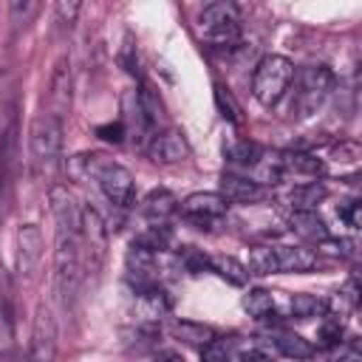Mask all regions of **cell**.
<instances>
[{
    "mask_svg": "<svg viewBox=\"0 0 362 362\" xmlns=\"http://www.w3.org/2000/svg\"><path fill=\"white\" fill-rule=\"evenodd\" d=\"M272 342H274V348H277L283 356H288V359H314V345H311L305 337H300V334L280 331V334L272 337Z\"/></svg>",
    "mask_w": 362,
    "mask_h": 362,
    "instance_id": "21",
    "label": "cell"
},
{
    "mask_svg": "<svg viewBox=\"0 0 362 362\" xmlns=\"http://www.w3.org/2000/svg\"><path fill=\"white\" fill-rule=\"evenodd\" d=\"M71 62L68 59H59L57 71H54V79H51V93L54 99L59 102V107H68L71 105Z\"/></svg>",
    "mask_w": 362,
    "mask_h": 362,
    "instance_id": "25",
    "label": "cell"
},
{
    "mask_svg": "<svg viewBox=\"0 0 362 362\" xmlns=\"http://www.w3.org/2000/svg\"><path fill=\"white\" fill-rule=\"evenodd\" d=\"M14 167H17V119L11 116L0 136V218H3V206L8 201Z\"/></svg>",
    "mask_w": 362,
    "mask_h": 362,
    "instance_id": "12",
    "label": "cell"
},
{
    "mask_svg": "<svg viewBox=\"0 0 362 362\" xmlns=\"http://www.w3.org/2000/svg\"><path fill=\"white\" fill-rule=\"evenodd\" d=\"M187 153H189V147H187V141L178 130H164V133L150 136L147 156L156 164H178V161L187 158Z\"/></svg>",
    "mask_w": 362,
    "mask_h": 362,
    "instance_id": "13",
    "label": "cell"
},
{
    "mask_svg": "<svg viewBox=\"0 0 362 362\" xmlns=\"http://www.w3.org/2000/svg\"><path fill=\"white\" fill-rule=\"evenodd\" d=\"M136 243L144 246V249H150V252L167 249V246H170V229H167V223H153L147 232H141V235L136 238Z\"/></svg>",
    "mask_w": 362,
    "mask_h": 362,
    "instance_id": "26",
    "label": "cell"
},
{
    "mask_svg": "<svg viewBox=\"0 0 362 362\" xmlns=\"http://www.w3.org/2000/svg\"><path fill=\"white\" fill-rule=\"evenodd\" d=\"M288 314L297 317V320H311V317L325 314V303L314 294H294L288 300Z\"/></svg>",
    "mask_w": 362,
    "mask_h": 362,
    "instance_id": "24",
    "label": "cell"
},
{
    "mask_svg": "<svg viewBox=\"0 0 362 362\" xmlns=\"http://www.w3.org/2000/svg\"><path fill=\"white\" fill-rule=\"evenodd\" d=\"M71 173H76L79 178H88V181H96V187L102 189V195L119 206V209H127L133 201H136V181H133V173L119 164V161H110L99 153H79L71 158Z\"/></svg>",
    "mask_w": 362,
    "mask_h": 362,
    "instance_id": "2",
    "label": "cell"
},
{
    "mask_svg": "<svg viewBox=\"0 0 362 362\" xmlns=\"http://www.w3.org/2000/svg\"><path fill=\"white\" fill-rule=\"evenodd\" d=\"M209 269H212V272H218V274H221L226 283H232V286H246V280H249V274H252L240 260L226 257V255L209 257Z\"/></svg>",
    "mask_w": 362,
    "mask_h": 362,
    "instance_id": "22",
    "label": "cell"
},
{
    "mask_svg": "<svg viewBox=\"0 0 362 362\" xmlns=\"http://www.w3.org/2000/svg\"><path fill=\"white\" fill-rule=\"evenodd\" d=\"M294 90H291V102H288V116L291 119H308L314 116L325 99L331 96L337 79L334 71L328 65H305L294 74Z\"/></svg>",
    "mask_w": 362,
    "mask_h": 362,
    "instance_id": "3",
    "label": "cell"
},
{
    "mask_svg": "<svg viewBox=\"0 0 362 362\" xmlns=\"http://www.w3.org/2000/svg\"><path fill=\"white\" fill-rule=\"evenodd\" d=\"M79 238H82V260L88 257V263L93 269H99V263L105 257V246H107V226H105L102 215L93 206H85L82 209Z\"/></svg>",
    "mask_w": 362,
    "mask_h": 362,
    "instance_id": "9",
    "label": "cell"
},
{
    "mask_svg": "<svg viewBox=\"0 0 362 362\" xmlns=\"http://www.w3.org/2000/svg\"><path fill=\"white\" fill-rule=\"evenodd\" d=\"M263 153L266 150L260 144L249 141V139H232V141L223 144V158L229 164H235V167H243V170H252L263 158Z\"/></svg>",
    "mask_w": 362,
    "mask_h": 362,
    "instance_id": "17",
    "label": "cell"
},
{
    "mask_svg": "<svg viewBox=\"0 0 362 362\" xmlns=\"http://www.w3.org/2000/svg\"><path fill=\"white\" fill-rule=\"evenodd\" d=\"M238 362H272V359H269L263 351H255V348H252V351H243V354L238 356Z\"/></svg>",
    "mask_w": 362,
    "mask_h": 362,
    "instance_id": "35",
    "label": "cell"
},
{
    "mask_svg": "<svg viewBox=\"0 0 362 362\" xmlns=\"http://www.w3.org/2000/svg\"><path fill=\"white\" fill-rule=\"evenodd\" d=\"M25 362H57V325H54V317L45 305L34 317L31 345H28Z\"/></svg>",
    "mask_w": 362,
    "mask_h": 362,
    "instance_id": "10",
    "label": "cell"
},
{
    "mask_svg": "<svg viewBox=\"0 0 362 362\" xmlns=\"http://www.w3.org/2000/svg\"><path fill=\"white\" fill-rule=\"evenodd\" d=\"M156 362H184V359H181V356H178L175 351H161Z\"/></svg>",
    "mask_w": 362,
    "mask_h": 362,
    "instance_id": "36",
    "label": "cell"
},
{
    "mask_svg": "<svg viewBox=\"0 0 362 362\" xmlns=\"http://www.w3.org/2000/svg\"><path fill=\"white\" fill-rule=\"evenodd\" d=\"M294 79V62L283 54H266L252 76V96L263 107H274L291 88Z\"/></svg>",
    "mask_w": 362,
    "mask_h": 362,
    "instance_id": "5",
    "label": "cell"
},
{
    "mask_svg": "<svg viewBox=\"0 0 362 362\" xmlns=\"http://www.w3.org/2000/svg\"><path fill=\"white\" fill-rule=\"evenodd\" d=\"M96 133H99L105 141H122V136H124V127H122V122H116V124H102Z\"/></svg>",
    "mask_w": 362,
    "mask_h": 362,
    "instance_id": "34",
    "label": "cell"
},
{
    "mask_svg": "<svg viewBox=\"0 0 362 362\" xmlns=\"http://www.w3.org/2000/svg\"><path fill=\"white\" fill-rule=\"evenodd\" d=\"M215 102H218V110H221V116L223 119H229V122H240V107L235 105V99L221 88V85H215Z\"/></svg>",
    "mask_w": 362,
    "mask_h": 362,
    "instance_id": "29",
    "label": "cell"
},
{
    "mask_svg": "<svg viewBox=\"0 0 362 362\" xmlns=\"http://www.w3.org/2000/svg\"><path fill=\"white\" fill-rule=\"evenodd\" d=\"M42 232L37 223H23L17 229V272L23 280H31L42 260Z\"/></svg>",
    "mask_w": 362,
    "mask_h": 362,
    "instance_id": "11",
    "label": "cell"
},
{
    "mask_svg": "<svg viewBox=\"0 0 362 362\" xmlns=\"http://www.w3.org/2000/svg\"><path fill=\"white\" fill-rule=\"evenodd\" d=\"M288 226H291V232L300 235L303 240H311V243L328 240V226H325V221H322L317 212H291Z\"/></svg>",
    "mask_w": 362,
    "mask_h": 362,
    "instance_id": "18",
    "label": "cell"
},
{
    "mask_svg": "<svg viewBox=\"0 0 362 362\" xmlns=\"http://www.w3.org/2000/svg\"><path fill=\"white\" fill-rule=\"evenodd\" d=\"M51 215L57 223V240H54V291L62 308H68L79 291L82 280V238H79V221L82 209L76 206L74 195L65 187H51L48 192Z\"/></svg>",
    "mask_w": 362,
    "mask_h": 362,
    "instance_id": "1",
    "label": "cell"
},
{
    "mask_svg": "<svg viewBox=\"0 0 362 362\" xmlns=\"http://www.w3.org/2000/svg\"><path fill=\"white\" fill-rule=\"evenodd\" d=\"M221 198L226 201V204H257L263 195H266V189L260 187V184H255L252 178H246V175H235V173H223L221 175Z\"/></svg>",
    "mask_w": 362,
    "mask_h": 362,
    "instance_id": "14",
    "label": "cell"
},
{
    "mask_svg": "<svg viewBox=\"0 0 362 362\" xmlns=\"http://www.w3.org/2000/svg\"><path fill=\"white\" fill-rule=\"evenodd\" d=\"M79 11H82L79 3H57V17H59L62 25H74V20H76Z\"/></svg>",
    "mask_w": 362,
    "mask_h": 362,
    "instance_id": "33",
    "label": "cell"
},
{
    "mask_svg": "<svg viewBox=\"0 0 362 362\" xmlns=\"http://www.w3.org/2000/svg\"><path fill=\"white\" fill-rule=\"evenodd\" d=\"M342 322L337 317H328L322 325H320V345L322 348H334V345H342Z\"/></svg>",
    "mask_w": 362,
    "mask_h": 362,
    "instance_id": "28",
    "label": "cell"
},
{
    "mask_svg": "<svg viewBox=\"0 0 362 362\" xmlns=\"http://www.w3.org/2000/svg\"><path fill=\"white\" fill-rule=\"evenodd\" d=\"M226 209H229V204L218 192H192L178 206L181 218L189 221V223H195V226H201V229L215 226L226 215Z\"/></svg>",
    "mask_w": 362,
    "mask_h": 362,
    "instance_id": "8",
    "label": "cell"
},
{
    "mask_svg": "<svg viewBox=\"0 0 362 362\" xmlns=\"http://www.w3.org/2000/svg\"><path fill=\"white\" fill-rule=\"evenodd\" d=\"M317 255L305 246H255L249 252V266L255 274H288L311 272Z\"/></svg>",
    "mask_w": 362,
    "mask_h": 362,
    "instance_id": "6",
    "label": "cell"
},
{
    "mask_svg": "<svg viewBox=\"0 0 362 362\" xmlns=\"http://www.w3.org/2000/svg\"><path fill=\"white\" fill-rule=\"evenodd\" d=\"M201 362H229V342L215 337L201 348Z\"/></svg>",
    "mask_w": 362,
    "mask_h": 362,
    "instance_id": "27",
    "label": "cell"
},
{
    "mask_svg": "<svg viewBox=\"0 0 362 362\" xmlns=\"http://www.w3.org/2000/svg\"><path fill=\"white\" fill-rule=\"evenodd\" d=\"M170 331H173V337H175V339L187 342V345H198V348H204L209 339H215V337H218L212 325L192 322V320H173V322H170Z\"/></svg>",
    "mask_w": 362,
    "mask_h": 362,
    "instance_id": "19",
    "label": "cell"
},
{
    "mask_svg": "<svg viewBox=\"0 0 362 362\" xmlns=\"http://www.w3.org/2000/svg\"><path fill=\"white\" fill-rule=\"evenodd\" d=\"M280 167H283V173H300V175H320L322 173V161L314 153H303V150L280 153Z\"/></svg>",
    "mask_w": 362,
    "mask_h": 362,
    "instance_id": "20",
    "label": "cell"
},
{
    "mask_svg": "<svg viewBox=\"0 0 362 362\" xmlns=\"http://www.w3.org/2000/svg\"><path fill=\"white\" fill-rule=\"evenodd\" d=\"M243 311H249L255 320H269L274 311V294L266 288H249L243 294Z\"/></svg>",
    "mask_w": 362,
    "mask_h": 362,
    "instance_id": "23",
    "label": "cell"
},
{
    "mask_svg": "<svg viewBox=\"0 0 362 362\" xmlns=\"http://www.w3.org/2000/svg\"><path fill=\"white\" fill-rule=\"evenodd\" d=\"M328 198V187L322 181H308V184H297L288 189L286 201L294 212H317V206Z\"/></svg>",
    "mask_w": 362,
    "mask_h": 362,
    "instance_id": "16",
    "label": "cell"
},
{
    "mask_svg": "<svg viewBox=\"0 0 362 362\" xmlns=\"http://www.w3.org/2000/svg\"><path fill=\"white\" fill-rule=\"evenodd\" d=\"M201 31L209 45L232 48L240 42V17L232 3H209L201 11Z\"/></svg>",
    "mask_w": 362,
    "mask_h": 362,
    "instance_id": "7",
    "label": "cell"
},
{
    "mask_svg": "<svg viewBox=\"0 0 362 362\" xmlns=\"http://www.w3.org/2000/svg\"><path fill=\"white\" fill-rule=\"evenodd\" d=\"M62 119L57 113H40L28 127V156L37 175H48L62 156Z\"/></svg>",
    "mask_w": 362,
    "mask_h": 362,
    "instance_id": "4",
    "label": "cell"
},
{
    "mask_svg": "<svg viewBox=\"0 0 362 362\" xmlns=\"http://www.w3.org/2000/svg\"><path fill=\"white\" fill-rule=\"evenodd\" d=\"M175 212H178V198L164 187L150 189L141 201V215L153 223H167V218H173Z\"/></svg>",
    "mask_w": 362,
    "mask_h": 362,
    "instance_id": "15",
    "label": "cell"
},
{
    "mask_svg": "<svg viewBox=\"0 0 362 362\" xmlns=\"http://www.w3.org/2000/svg\"><path fill=\"white\" fill-rule=\"evenodd\" d=\"M40 11L37 3H11V23H28Z\"/></svg>",
    "mask_w": 362,
    "mask_h": 362,
    "instance_id": "32",
    "label": "cell"
},
{
    "mask_svg": "<svg viewBox=\"0 0 362 362\" xmlns=\"http://www.w3.org/2000/svg\"><path fill=\"white\" fill-rule=\"evenodd\" d=\"M317 362H359V348H356V342H348V345H339L334 354H328Z\"/></svg>",
    "mask_w": 362,
    "mask_h": 362,
    "instance_id": "30",
    "label": "cell"
},
{
    "mask_svg": "<svg viewBox=\"0 0 362 362\" xmlns=\"http://www.w3.org/2000/svg\"><path fill=\"white\" fill-rule=\"evenodd\" d=\"M337 212H339V218H342L348 226H354V229L359 226V201H356V198H351V201H342Z\"/></svg>",
    "mask_w": 362,
    "mask_h": 362,
    "instance_id": "31",
    "label": "cell"
}]
</instances>
